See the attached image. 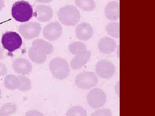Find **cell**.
Listing matches in <instances>:
<instances>
[{
	"label": "cell",
	"mask_w": 155,
	"mask_h": 116,
	"mask_svg": "<svg viewBox=\"0 0 155 116\" xmlns=\"http://www.w3.org/2000/svg\"><path fill=\"white\" fill-rule=\"evenodd\" d=\"M75 3L77 7L85 11H93L96 7L94 0H75Z\"/></svg>",
	"instance_id": "ffe728a7"
},
{
	"label": "cell",
	"mask_w": 155,
	"mask_h": 116,
	"mask_svg": "<svg viewBox=\"0 0 155 116\" xmlns=\"http://www.w3.org/2000/svg\"><path fill=\"white\" fill-rule=\"evenodd\" d=\"M97 75L103 79H110L114 76L116 68L113 63L106 60H101L95 67Z\"/></svg>",
	"instance_id": "ba28073f"
},
{
	"label": "cell",
	"mask_w": 155,
	"mask_h": 116,
	"mask_svg": "<svg viewBox=\"0 0 155 116\" xmlns=\"http://www.w3.org/2000/svg\"><path fill=\"white\" fill-rule=\"evenodd\" d=\"M40 24L37 22H29L22 24L19 27V32L23 38L31 40L37 37L41 32Z\"/></svg>",
	"instance_id": "52a82bcc"
},
{
	"label": "cell",
	"mask_w": 155,
	"mask_h": 116,
	"mask_svg": "<svg viewBox=\"0 0 155 116\" xmlns=\"http://www.w3.org/2000/svg\"><path fill=\"white\" fill-rule=\"evenodd\" d=\"M11 14L13 18L18 22H28L33 16V8L28 2L18 1L12 6Z\"/></svg>",
	"instance_id": "6da1fadb"
},
{
	"label": "cell",
	"mask_w": 155,
	"mask_h": 116,
	"mask_svg": "<svg viewBox=\"0 0 155 116\" xmlns=\"http://www.w3.org/2000/svg\"><path fill=\"white\" fill-rule=\"evenodd\" d=\"M3 58V52L2 47L0 46V60H2Z\"/></svg>",
	"instance_id": "f546056e"
},
{
	"label": "cell",
	"mask_w": 155,
	"mask_h": 116,
	"mask_svg": "<svg viewBox=\"0 0 155 116\" xmlns=\"http://www.w3.org/2000/svg\"><path fill=\"white\" fill-rule=\"evenodd\" d=\"M100 52L109 54L114 52L116 47V43L114 39L108 37L102 38L98 44Z\"/></svg>",
	"instance_id": "5bb4252c"
},
{
	"label": "cell",
	"mask_w": 155,
	"mask_h": 116,
	"mask_svg": "<svg viewBox=\"0 0 155 116\" xmlns=\"http://www.w3.org/2000/svg\"><path fill=\"white\" fill-rule=\"evenodd\" d=\"M58 17L63 25L75 26L80 21L81 15L79 11L75 6L67 5L60 9Z\"/></svg>",
	"instance_id": "7a4b0ae2"
},
{
	"label": "cell",
	"mask_w": 155,
	"mask_h": 116,
	"mask_svg": "<svg viewBox=\"0 0 155 116\" xmlns=\"http://www.w3.org/2000/svg\"><path fill=\"white\" fill-rule=\"evenodd\" d=\"M49 69L53 76L60 80L67 78L70 72L68 62L61 58H55L50 61Z\"/></svg>",
	"instance_id": "3957f363"
},
{
	"label": "cell",
	"mask_w": 155,
	"mask_h": 116,
	"mask_svg": "<svg viewBox=\"0 0 155 116\" xmlns=\"http://www.w3.org/2000/svg\"><path fill=\"white\" fill-rule=\"evenodd\" d=\"M12 68L19 75H28L32 71V66L28 60L24 58H18L13 62Z\"/></svg>",
	"instance_id": "30bf717a"
},
{
	"label": "cell",
	"mask_w": 155,
	"mask_h": 116,
	"mask_svg": "<svg viewBox=\"0 0 155 116\" xmlns=\"http://www.w3.org/2000/svg\"><path fill=\"white\" fill-rule=\"evenodd\" d=\"M63 28L58 22H51L45 26L43 34L45 38L50 41H54L61 37Z\"/></svg>",
	"instance_id": "9c48e42d"
},
{
	"label": "cell",
	"mask_w": 155,
	"mask_h": 116,
	"mask_svg": "<svg viewBox=\"0 0 155 116\" xmlns=\"http://www.w3.org/2000/svg\"><path fill=\"white\" fill-rule=\"evenodd\" d=\"M38 2L41 3H49L52 2L53 0H35Z\"/></svg>",
	"instance_id": "83f0119b"
},
{
	"label": "cell",
	"mask_w": 155,
	"mask_h": 116,
	"mask_svg": "<svg viewBox=\"0 0 155 116\" xmlns=\"http://www.w3.org/2000/svg\"><path fill=\"white\" fill-rule=\"evenodd\" d=\"M18 76L20 80V85L18 89L23 92L28 91L31 89L32 84L30 79L24 75H21Z\"/></svg>",
	"instance_id": "603a6c76"
},
{
	"label": "cell",
	"mask_w": 155,
	"mask_h": 116,
	"mask_svg": "<svg viewBox=\"0 0 155 116\" xmlns=\"http://www.w3.org/2000/svg\"><path fill=\"white\" fill-rule=\"evenodd\" d=\"M17 105L13 103H8L0 108V116H11L17 111Z\"/></svg>",
	"instance_id": "44dd1931"
},
{
	"label": "cell",
	"mask_w": 155,
	"mask_h": 116,
	"mask_svg": "<svg viewBox=\"0 0 155 116\" xmlns=\"http://www.w3.org/2000/svg\"><path fill=\"white\" fill-rule=\"evenodd\" d=\"M91 56V53L87 50L85 52L77 55L70 62V67L73 70H77L82 68L88 62Z\"/></svg>",
	"instance_id": "2e32d148"
},
{
	"label": "cell",
	"mask_w": 155,
	"mask_h": 116,
	"mask_svg": "<svg viewBox=\"0 0 155 116\" xmlns=\"http://www.w3.org/2000/svg\"><path fill=\"white\" fill-rule=\"evenodd\" d=\"M5 2L4 0H0V11L2 10L3 8L5 7Z\"/></svg>",
	"instance_id": "f1b7e54d"
},
{
	"label": "cell",
	"mask_w": 155,
	"mask_h": 116,
	"mask_svg": "<svg viewBox=\"0 0 155 116\" xmlns=\"http://www.w3.org/2000/svg\"><path fill=\"white\" fill-rule=\"evenodd\" d=\"M2 43L4 48L9 52H13L20 48L22 41L21 36L14 31H8L3 34Z\"/></svg>",
	"instance_id": "277c9868"
},
{
	"label": "cell",
	"mask_w": 155,
	"mask_h": 116,
	"mask_svg": "<svg viewBox=\"0 0 155 116\" xmlns=\"http://www.w3.org/2000/svg\"><path fill=\"white\" fill-rule=\"evenodd\" d=\"M53 9L49 6L38 5L35 10V16L41 22H48L53 18Z\"/></svg>",
	"instance_id": "8fae6325"
},
{
	"label": "cell",
	"mask_w": 155,
	"mask_h": 116,
	"mask_svg": "<svg viewBox=\"0 0 155 116\" xmlns=\"http://www.w3.org/2000/svg\"><path fill=\"white\" fill-rule=\"evenodd\" d=\"M119 3L115 1L110 2L105 8L106 18L110 21H116L119 19Z\"/></svg>",
	"instance_id": "9a60e30c"
},
{
	"label": "cell",
	"mask_w": 155,
	"mask_h": 116,
	"mask_svg": "<svg viewBox=\"0 0 155 116\" xmlns=\"http://www.w3.org/2000/svg\"><path fill=\"white\" fill-rule=\"evenodd\" d=\"M68 116H86L87 112L84 108L79 106H74L70 108L67 113Z\"/></svg>",
	"instance_id": "cb8c5ba5"
},
{
	"label": "cell",
	"mask_w": 155,
	"mask_h": 116,
	"mask_svg": "<svg viewBox=\"0 0 155 116\" xmlns=\"http://www.w3.org/2000/svg\"><path fill=\"white\" fill-rule=\"evenodd\" d=\"M106 31L108 34L114 37L119 38V23L113 22L109 23L106 26Z\"/></svg>",
	"instance_id": "7402d4cb"
},
{
	"label": "cell",
	"mask_w": 155,
	"mask_h": 116,
	"mask_svg": "<svg viewBox=\"0 0 155 116\" xmlns=\"http://www.w3.org/2000/svg\"><path fill=\"white\" fill-rule=\"evenodd\" d=\"M28 56L32 62L37 64H42L45 62L47 56L43 55L37 51L32 47L28 49Z\"/></svg>",
	"instance_id": "d6986e66"
},
{
	"label": "cell",
	"mask_w": 155,
	"mask_h": 116,
	"mask_svg": "<svg viewBox=\"0 0 155 116\" xmlns=\"http://www.w3.org/2000/svg\"><path fill=\"white\" fill-rule=\"evenodd\" d=\"M113 115L110 110L108 108H103L95 111L91 114L94 116H110Z\"/></svg>",
	"instance_id": "d4e9b609"
},
{
	"label": "cell",
	"mask_w": 155,
	"mask_h": 116,
	"mask_svg": "<svg viewBox=\"0 0 155 116\" xmlns=\"http://www.w3.org/2000/svg\"><path fill=\"white\" fill-rule=\"evenodd\" d=\"M69 52L74 55H77L87 50L86 45L81 42H75L69 45Z\"/></svg>",
	"instance_id": "ac0fdd59"
},
{
	"label": "cell",
	"mask_w": 155,
	"mask_h": 116,
	"mask_svg": "<svg viewBox=\"0 0 155 116\" xmlns=\"http://www.w3.org/2000/svg\"><path fill=\"white\" fill-rule=\"evenodd\" d=\"M4 85L6 88L11 90L18 89L20 85L19 76L14 75H7L4 80Z\"/></svg>",
	"instance_id": "e0dca14e"
},
{
	"label": "cell",
	"mask_w": 155,
	"mask_h": 116,
	"mask_svg": "<svg viewBox=\"0 0 155 116\" xmlns=\"http://www.w3.org/2000/svg\"><path fill=\"white\" fill-rule=\"evenodd\" d=\"M1 96H2V91H1V89H0V98H1Z\"/></svg>",
	"instance_id": "4dcf8cb0"
},
{
	"label": "cell",
	"mask_w": 155,
	"mask_h": 116,
	"mask_svg": "<svg viewBox=\"0 0 155 116\" xmlns=\"http://www.w3.org/2000/svg\"><path fill=\"white\" fill-rule=\"evenodd\" d=\"M98 82L97 77L95 73L93 72H81L75 78V84L81 89H90L97 85Z\"/></svg>",
	"instance_id": "5b68a950"
},
{
	"label": "cell",
	"mask_w": 155,
	"mask_h": 116,
	"mask_svg": "<svg viewBox=\"0 0 155 116\" xmlns=\"http://www.w3.org/2000/svg\"><path fill=\"white\" fill-rule=\"evenodd\" d=\"M7 67L5 64L0 62V76H4L7 73Z\"/></svg>",
	"instance_id": "4316f807"
},
{
	"label": "cell",
	"mask_w": 155,
	"mask_h": 116,
	"mask_svg": "<svg viewBox=\"0 0 155 116\" xmlns=\"http://www.w3.org/2000/svg\"><path fill=\"white\" fill-rule=\"evenodd\" d=\"M117 1H119V0H117Z\"/></svg>",
	"instance_id": "1f68e13d"
},
{
	"label": "cell",
	"mask_w": 155,
	"mask_h": 116,
	"mask_svg": "<svg viewBox=\"0 0 155 116\" xmlns=\"http://www.w3.org/2000/svg\"><path fill=\"white\" fill-rule=\"evenodd\" d=\"M42 113L40 112L39 111L37 110H32L28 111V112L25 114V116H44Z\"/></svg>",
	"instance_id": "484cf974"
},
{
	"label": "cell",
	"mask_w": 155,
	"mask_h": 116,
	"mask_svg": "<svg viewBox=\"0 0 155 116\" xmlns=\"http://www.w3.org/2000/svg\"><path fill=\"white\" fill-rule=\"evenodd\" d=\"M94 29L91 25L87 22H82L75 28V34L78 39L82 41L88 40L94 34Z\"/></svg>",
	"instance_id": "7c38bea8"
},
{
	"label": "cell",
	"mask_w": 155,
	"mask_h": 116,
	"mask_svg": "<svg viewBox=\"0 0 155 116\" xmlns=\"http://www.w3.org/2000/svg\"><path fill=\"white\" fill-rule=\"evenodd\" d=\"M87 100L90 107L93 109L98 108L104 105L107 101V95L101 89L94 88L88 92Z\"/></svg>",
	"instance_id": "8992f818"
},
{
	"label": "cell",
	"mask_w": 155,
	"mask_h": 116,
	"mask_svg": "<svg viewBox=\"0 0 155 116\" xmlns=\"http://www.w3.org/2000/svg\"><path fill=\"white\" fill-rule=\"evenodd\" d=\"M32 47L38 52L43 55L47 56L54 51V47L48 42L44 40L36 39L32 43Z\"/></svg>",
	"instance_id": "4fadbf2b"
}]
</instances>
